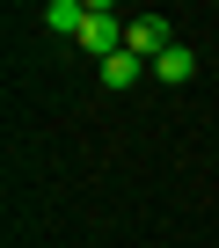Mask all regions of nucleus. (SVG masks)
<instances>
[{
  "instance_id": "nucleus-1",
  "label": "nucleus",
  "mask_w": 219,
  "mask_h": 248,
  "mask_svg": "<svg viewBox=\"0 0 219 248\" xmlns=\"http://www.w3.org/2000/svg\"><path fill=\"white\" fill-rule=\"evenodd\" d=\"M80 51H88V59H117V51H125V22H117V8H110V0H88Z\"/></svg>"
},
{
  "instance_id": "nucleus-2",
  "label": "nucleus",
  "mask_w": 219,
  "mask_h": 248,
  "mask_svg": "<svg viewBox=\"0 0 219 248\" xmlns=\"http://www.w3.org/2000/svg\"><path fill=\"white\" fill-rule=\"evenodd\" d=\"M125 51H139V59L175 51V22H168V15H132V22H125Z\"/></svg>"
},
{
  "instance_id": "nucleus-3",
  "label": "nucleus",
  "mask_w": 219,
  "mask_h": 248,
  "mask_svg": "<svg viewBox=\"0 0 219 248\" xmlns=\"http://www.w3.org/2000/svg\"><path fill=\"white\" fill-rule=\"evenodd\" d=\"M44 30L80 44V30H88V0H51V8H44Z\"/></svg>"
},
{
  "instance_id": "nucleus-4",
  "label": "nucleus",
  "mask_w": 219,
  "mask_h": 248,
  "mask_svg": "<svg viewBox=\"0 0 219 248\" xmlns=\"http://www.w3.org/2000/svg\"><path fill=\"white\" fill-rule=\"evenodd\" d=\"M132 80H146V59H139V51H117V59H102V88H132Z\"/></svg>"
},
{
  "instance_id": "nucleus-5",
  "label": "nucleus",
  "mask_w": 219,
  "mask_h": 248,
  "mask_svg": "<svg viewBox=\"0 0 219 248\" xmlns=\"http://www.w3.org/2000/svg\"><path fill=\"white\" fill-rule=\"evenodd\" d=\"M190 73H197V59H190V44H175V51H161V59H154V80H168V88H183Z\"/></svg>"
}]
</instances>
